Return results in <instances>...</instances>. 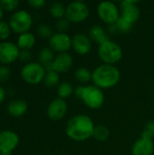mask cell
Returning a JSON list of instances; mask_svg holds the SVG:
<instances>
[{
	"instance_id": "obj_1",
	"label": "cell",
	"mask_w": 154,
	"mask_h": 155,
	"mask_svg": "<svg viewBox=\"0 0 154 155\" xmlns=\"http://www.w3.org/2000/svg\"><path fill=\"white\" fill-rule=\"evenodd\" d=\"M95 124L86 114H76L66 124L65 134L74 142H85L93 136Z\"/></svg>"
},
{
	"instance_id": "obj_2",
	"label": "cell",
	"mask_w": 154,
	"mask_h": 155,
	"mask_svg": "<svg viewBox=\"0 0 154 155\" xmlns=\"http://www.w3.org/2000/svg\"><path fill=\"white\" fill-rule=\"evenodd\" d=\"M121 80V72L115 65L102 64L93 71V84L102 90L114 87Z\"/></svg>"
},
{
	"instance_id": "obj_3",
	"label": "cell",
	"mask_w": 154,
	"mask_h": 155,
	"mask_svg": "<svg viewBox=\"0 0 154 155\" xmlns=\"http://www.w3.org/2000/svg\"><path fill=\"white\" fill-rule=\"evenodd\" d=\"M97 54L103 64L111 65H115L118 64L123 56L122 47L111 39H108L98 45Z\"/></svg>"
},
{
	"instance_id": "obj_4",
	"label": "cell",
	"mask_w": 154,
	"mask_h": 155,
	"mask_svg": "<svg viewBox=\"0 0 154 155\" xmlns=\"http://www.w3.org/2000/svg\"><path fill=\"white\" fill-rule=\"evenodd\" d=\"M45 74V68L39 62L32 61L22 67L20 76L25 83L31 85H36L44 82Z\"/></svg>"
},
{
	"instance_id": "obj_5",
	"label": "cell",
	"mask_w": 154,
	"mask_h": 155,
	"mask_svg": "<svg viewBox=\"0 0 154 155\" xmlns=\"http://www.w3.org/2000/svg\"><path fill=\"white\" fill-rule=\"evenodd\" d=\"M8 24L13 33L21 35L29 32L33 25V17L31 14L25 9L16 10L9 17Z\"/></svg>"
},
{
	"instance_id": "obj_6",
	"label": "cell",
	"mask_w": 154,
	"mask_h": 155,
	"mask_svg": "<svg viewBox=\"0 0 154 155\" xmlns=\"http://www.w3.org/2000/svg\"><path fill=\"white\" fill-rule=\"evenodd\" d=\"M104 94L103 90L98 88L93 84L84 85L83 94L81 96L82 102L85 106L92 110L100 109L104 104Z\"/></svg>"
},
{
	"instance_id": "obj_7",
	"label": "cell",
	"mask_w": 154,
	"mask_h": 155,
	"mask_svg": "<svg viewBox=\"0 0 154 155\" xmlns=\"http://www.w3.org/2000/svg\"><path fill=\"white\" fill-rule=\"evenodd\" d=\"M90 15L89 6L83 1H73L66 5L65 18L71 24L84 22Z\"/></svg>"
},
{
	"instance_id": "obj_8",
	"label": "cell",
	"mask_w": 154,
	"mask_h": 155,
	"mask_svg": "<svg viewBox=\"0 0 154 155\" xmlns=\"http://www.w3.org/2000/svg\"><path fill=\"white\" fill-rule=\"evenodd\" d=\"M96 11L100 20L108 25L115 24L121 15L120 7L112 1L100 2L97 5Z\"/></svg>"
},
{
	"instance_id": "obj_9",
	"label": "cell",
	"mask_w": 154,
	"mask_h": 155,
	"mask_svg": "<svg viewBox=\"0 0 154 155\" xmlns=\"http://www.w3.org/2000/svg\"><path fill=\"white\" fill-rule=\"evenodd\" d=\"M20 49L16 44L10 41L0 42V64L8 65L19 58Z\"/></svg>"
},
{
	"instance_id": "obj_10",
	"label": "cell",
	"mask_w": 154,
	"mask_h": 155,
	"mask_svg": "<svg viewBox=\"0 0 154 155\" xmlns=\"http://www.w3.org/2000/svg\"><path fill=\"white\" fill-rule=\"evenodd\" d=\"M49 47L57 54L68 53L72 49V37L65 33H54L48 40Z\"/></svg>"
},
{
	"instance_id": "obj_11",
	"label": "cell",
	"mask_w": 154,
	"mask_h": 155,
	"mask_svg": "<svg viewBox=\"0 0 154 155\" xmlns=\"http://www.w3.org/2000/svg\"><path fill=\"white\" fill-rule=\"evenodd\" d=\"M19 135L12 130H3L0 132V153L11 154L18 146Z\"/></svg>"
},
{
	"instance_id": "obj_12",
	"label": "cell",
	"mask_w": 154,
	"mask_h": 155,
	"mask_svg": "<svg viewBox=\"0 0 154 155\" xmlns=\"http://www.w3.org/2000/svg\"><path fill=\"white\" fill-rule=\"evenodd\" d=\"M68 111V104L65 100L55 98L50 102L46 109V114L52 121H60L66 115Z\"/></svg>"
},
{
	"instance_id": "obj_13",
	"label": "cell",
	"mask_w": 154,
	"mask_h": 155,
	"mask_svg": "<svg viewBox=\"0 0 154 155\" xmlns=\"http://www.w3.org/2000/svg\"><path fill=\"white\" fill-rule=\"evenodd\" d=\"M93 47V42L88 35L77 33L72 37V49L79 55L88 54Z\"/></svg>"
},
{
	"instance_id": "obj_14",
	"label": "cell",
	"mask_w": 154,
	"mask_h": 155,
	"mask_svg": "<svg viewBox=\"0 0 154 155\" xmlns=\"http://www.w3.org/2000/svg\"><path fill=\"white\" fill-rule=\"evenodd\" d=\"M121 16L132 24H135L140 18L141 10L138 6V2L131 0H123L120 3Z\"/></svg>"
},
{
	"instance_id": "obj_15",
	"label": "cell",
	"mask_w": 154,
	"mask_h": 155,
	"mask_svg": "<svg viewBox=\"0 0 154 155\" xmlns=\"http://www.w3.org/2000/svg\"><path fill=\"white\" fill-rule=\"evenodd\" d=\"M74 64V58L69 53H61L57 54L54 57V60L52 64L51 70L55 71L56 73L64 74L67 73Z\"/></svg>"
},
{
	"instance_id": "obj_16",
	"label": "cell",
	"mask_w": 154,
	"mask_h": 155,
	"mask_svg": "<svg viewBox=\"0 0 154 155\" xmlns=\"http://www.w3.org/2000/svg\"><path fill=\"white\" fill-rule=\"evenodd\" d=\"M153 140H148L144 138L138 139L132 147L133 155H153Z\"/></svg>"
},
{
	"instance_id": "obj_17",
	"label": "cell",
	"mask_w": 154,
	"mask_h": 155,
	"mask_svg": "<svg viewBox=\"0 0 154 155\" xmlns=\"http://www.w3.org/2000/svg\"><path fill=\"white\" fill-rule=\"evenodd\" d=\"M7 114L13 118H20L24 116L27 110L28 104L24 99H15L7 104Z\"/></svg>"
},
{
	"instance_id": "obj_18",
	"label": "cell",
	"mask_w": 154,
	"mask_h": 155,
	"mask_svg": "<svg viewBox=\"0 0 154 155\" xmlns=\"http://www.w3.org/2000/svg\"><path fill=\"white\" fill-rule=\"evenodd\" d=\"M89 37L91 38L92 42L96 43L98 45L103 44V42L107 41L108 39H110L108 37V34L107 31L100 25H93L88 33Z\"/></svg>"
},
{
	"instance_id": "obj_19",
	"label": "cell",
	"mask_w": 154,
	"mask_h": 155,
	"mask_svg": "<svg viewBox=\"0 0 154 155\" xmlns=\"http://www.w3.org/2000/svg\"><path fill=\"white\" fill-rule=\"evenodd\" d=\"M36 42V37L32 32H26L19 35L16 40V45L20 50H31Z\"/></svg>"
},
{
	"instance_id": "obj_20",
	"label": "cell",
	"mask_w": 154,
	"mask_h": 155,
	"mask_svg": "<svg viewBox=\"0 0 154 155\" xmlns=\"http://www.w3.org/2000/svg\"><path fill=\"white\" fill-rule=\"evenodd\" d=\"M54 52L49 46L43 47L38 54V62L45 68L46 71H48L51 70V66L54 60Z\"/></svg>"
},
{
	"instance_id": "obj_21",
	"label": "cell",
	"mask_w": 154,
	"mask_h": 155,
	"mask_svg": "<svg viewBox=\"0 0 154 155\" xmlns=\"http://www.w3.org/2000/svg\"><path fill=\"white\" fill-rule=\"evenodd\" d=\"M66 6L59 1H54L51 3L49 6V13L52 17L55 18L56 20L65 17Z\"/></svg>"
},
{
	"instance_id": "obj_22",
	"label": "cell",
	"mask_w": 154,
	"mask_h": 155,
	"mask_svg": "<svg viewBox=\"0 0 154 155\" xmlns=\"http://www.w3.org/2000/svg\"><path fill=\"white\" fill-rule=\"evenodd\" d=\"M92 76L93 72L86 67H79L74 72V78L79 84H81V85H84L92 82Z\"/></svg>"
},
{
	"instance_id": "obj_23",
	"label": "cell",
	"mask_w": 154,
	"mask_h": 155,
	"mask_svg": "<svg viewBox=\"0 0 154 155\" xmlns=\"http://www.w3.org/2000/svg\"><path fill=\"white\" fill-rule=\"evenodd\" d=\"M56 91H57L58 98L65 100V99L71 97L74 94V86H73V84L71 83H69V82H62L57 86Z\"/></svg>"
},
{
	"instance_id": "obj_24",
	"label": "cell",
	"mask_w": 154,
	"mask_h": 155,
	"mask_svg": "<svg viewBox=\"0 0 154 155\" xmlns=\"http://www.w3.org/2000/svg\"><path fill=\"white\" fill-rule=\"evenodd\" d=\"M43 83L48 88H53V87L58 86L60 84V74L54 70H48V71H46V74H45Z\"/></svg>"
},
{
	"instance_id": "obj_25",
	"label": "cell",
	"mask_w": 154,
	"mask_h": 155,
	"mask_svg": "<svg viewBox=\"0 0 154 155\" xmlns=\"http://www.w3.org/2000/svg\"><path fill=\"white\" fill-rule=\"evenodd\" d=\"M110 130L105 125H97L95 126L94 132H93V138L98 142H105L110 137Z\"/></svg>"
},
{
	"instance_id": "obj_26",
	"label": "cell",
	"mask_w": 154,
	"mask_h": 155,
	"mask_svg": "<svg viewBox=\"0 0 154 155\" xmlns=\"http://www.w3.org/2000/svg\"><path fill=\"white\" fill-rule=\"evenodd\" d=\"M36 33H37V35L42 38V39H50V37L54 35L53 33V29L52 27L47 25V24H40L37 28H36Z\"/></svg>"
},
{
	"instance_id": "obj_27",
	"label": "cell",
	"mask_w": 154,
	"mask_h": 155,
	"mask_svg": "<svg viewBox=\"0 0 154 155\" xmlns=\"http://www.w3.org/2000/svg\"><path fill=\"white\" fill-rule=\"evenodd\" d=\"M116 25H117V28L119 30V33H124V34H127V33H130L133 27V24L130 23L129 21H127L126 19H124L123 17H122L120 15L118 21L115 23Z\"/></svg>"
},
{
	"instance_id": "obj_28",
	"label": "cell",
	"mask_w": 154,
	"mask_h": 155,
	"mask_svg": "<svg viewBox=\"0 0 154 155\" xmlns=\"http://www.w3.org/2000/svg\"><path fill=\"white\" fill-rule=\"evenodd\" d=\"M12 33L11 27L8 24V22L6 21H0V41L4 42V41H7V39L10 37Z\"/></svg>"
},
{
	"instance_id": "obj_29",
	"label": "cell",
	"mask_w": 154,
	"mask_h": 155,
	"mask_svg": "<svg viewBox=\"0 0 154 155\" xmlns=\"http://www.w3.org/2000/svg\"><path fill=\"white\" fill-rule=\"evenodd\" d=\"M0 5L4 12H15L20 3L18 0H2L0 1Z\"/></svg>"
},
{
	"instance_id": "obj_30",
	"label": "cell",
	"mask_w": 154,
	"mask_h": 155,
	"mask_svg": "<svg viewBox=\"0 0 154 155\" xmlns=\"http://www.w3.org/2000/svg\"><path fill=\"white\" fill-rule=\"evenodd\" d=\"M70 26H71V23L65 17L58 19L55 22V29H56L57 33L67 34V31H69Z\"/></svg>"
},
{
	"instance_id": "obj_31",
	"label": "cell",
	"mask_w": 154,
	"mask_h": 155,
	"mask_svg": "<svg viewBox=\"0 0 154 155\" xmlns=\"http://www.w3.org/2000/svg\"><path fill=\"white\" fill-rule=\"evenodd\" d=\"M11 77V69L8 65H0V83L7 82Z\"/></svg>"
},
{
	"instance_id": "obj_32",
	"label": "cell",
	"mask_w": 154,
	"mask_h": 155,
	"mask_svg": "<svg viewBox=\"0 0 154 155\" xmlns=\"http://www.w3.org/2000/svg\"><path fill=\"white\" fill-rule=\"evenodd\" d=\"M20 61L25 63V64H28L31 61L32 59V54L30 52V50H20V54H19V58H18Z\"/></svg>"
},
{
	"instance_id": "obj_33",
	"label": "cell",
	"mask_w": 154,
	"mask_h": 155,
	"mask_svg": "<svg viewBox=\"0 0 154 155\" xmlns=\"http://www.w3.org/2000/svg\"><path fill=\"white\" fill-rule=\"evenodd\" d=\"M27 4L34 9H41L46 5V2L45 0H28Z\"/></svg>"
},
{
	"instance_id": "obj_34",
	"label": "cell",
	"mask_w": 154,
	"mask_h": 155,
	"mask_svg": "<svg viewBox=\"0 0 154 155\" xmlns=\"http://www.w3.org/2000/svg\"><path fill=\"white\" fill-rule=\"evenodd\" d=\"M144 131L148 132L150 134H152L154 137V121H149L146 123L145 126H144Z\"/></svg>"
},
{
	"instance_id": "obj_35",
	"label": "cell",
	"mask_w": 154,
	"mask_h": 155,
	"mask_svg": "<svg viewBox=\"0 0 154 155\" xmlns=\"http://www.w3.org/2000/svg\"><path fill=\"white\" fill-rule=\"evenodd\" d=\"M84 85H78L74 88V95L78 98V99H81V96L83 94V92H84Z\"/></svg>"
},
{
	"instance_id": "obj_36",
	"label": "cell",
	"mask_w": 154,
	"mask_h": 155,
	"mask_svg": "<svg viewBox=\"0 0 154 155\" xmlns=\"http://www.w3.org/2000/svg\"><path fill=\"white\" fill-rule=\"evenodd\" d=\"M108 32L111 33V34H113V35L119 33V30H118V28H117L116 24H113V25H108Z\"/></svg>"
},
{
	"instance_id": "obj_37",
	"label": "cell",
	"mask_w": 154,
	"mask_h": 155,
	"mask_svg": "<svg viewBox=\"0 0 154 155\" xmlns=\"http://www.w3.org/2000/svg\"><path fill=\"white\" fill-rule=\"evenodd\" d=\"M5 96H6V93H5V90L3 86L0 85V104L5 101Z\"/></svg>"
},
{
	"instance_id": "obj_38",
	"label": "cell",
	"mask_w": 154,
	"mask_h": 155,
	"mask_svg": "<svg viewBox=\"0 0 154 155\" xmlns=\"http://www.w3.org/2000/svg\"><path fill=\"white\" fill-rule=\"evenodd\" d=\"M3 15H4V10L0 5V21H2V18H3Z\"/></svg>"
},
{
	"instance_id": "obj_39",
	"label": "cell",
	"mask_w": 154,
	"mask_h": 155,
	"mask_svg": "<svg viewBox=\"0 0 154 155\" xmlns=\"http://www.w3.org/2000/svg\"><path fill=\"white\" fill-rule=\"evenodd\" d=\"M0 155H11V154H4V153H0Z\"/></svg>"
},
{
	"instance_id": "obj_40",
	"label": "cell",
	"mask_w": 154,
	"mask_h": 155,
	"mask_svg": "<svg viewBox=\"0 0 154 155\" xmlns=\"http://www.w3.org/2000/svg\"><path fill=\"white\" fill-rule=\"evenodd\" d=\"M59 155H67V154H64V153H62V154H59Z\"/></svg>"
}]
</instances>
